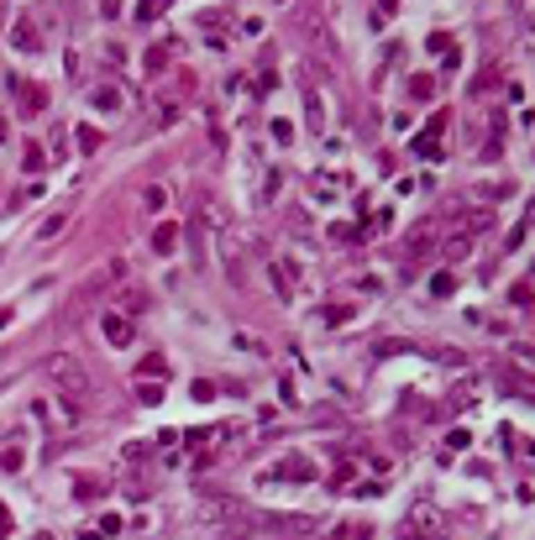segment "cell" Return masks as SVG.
<instances>
[{"instance_id": "7a4b0ae2", "label": "cell", "mask_w": 535, "mask_h": 540, "mask_svg": "<svg viewBox=\"0 0 535 540\" xmlns=\"http://www.w3.org/2000/svg\"><path fill=\"white\" fill-rule=\"evenodd\" d=\"M116 283H126V262H121V258H116V262H105L100 273H90V278H84L79 289H74V315H79V310H90V305L100 299V294L116 289Z\"/></svg>"}, {"instance_id": "9a60e30c", "label": "cell", "mask_w": 535, "mask_h": 540, "mask_svg": "<svg viewBox=\"0 0 535 540\" xmlns=\"http://www.w3.org/2000/svg\"><path fill=\"white\" fill-rule=\"evenodd\" d=\"M189 394H194L200 404H210V399H215V383H205V378H194V388H189Z\"/></svg>"}, {"instance_id": "5b68a950", "label": "cell", "mask_w": 535, "mask_h": 540, "mask_svg": "<svg viewBox=\"0 0 535 540\" xmlns=\"http://www.w3.org/2000/svg\"><path fill=\"white\" fill-rule=\"evenodd\" d=\"M273 478H284V482H309V478H315V467H309L305 457H284V462L273 467Z\"/></svg>"}, {"instance_id": "8992f818", "label": "cell", "mask_w": 535, "mask_h": 540, "mask_svg": "<svg viewBox=\"0 0 535 540\" xmlns=\"http://www.w3.org/2000/svg\"><path fill=\"white\" fill-rule=\"evenodd\" d=\"M90 106L95 110H121V90L116 84H100V90H90Z\"/></svg>"}, {"instance_id": "277c9868", "label": "cell", "mask_w": 535, "mask_h": 540, "mask_svg": "<svg viewBox=\"0 0 535 540\" xmlns=\"http://www.w3.org/2000/svg\"><path fill=\"white\" fill-rule=\"evenodd\" d=\"M100 330H105V341H110V346H131V336H137V326H131L126 315H116V310L105 315V326H100Z\"/></svg>"}, {"instance_id": "ba28073f", "label": "cell", "mask_w": 535, "mask_h": 540, "mask_svg": "<svg viewBox=\"0 0 535 540\" xmlns=\"http://www.w3.org/2000/svg\"><path fill=\"white\" fill-rule=\"evenodd\" d=\"M37 42H42V37H37V26H32V22L16 26V47H22V53H37Z\"/></svg>"}, {"instance_id": "52a82bcc", "label": "cell", "mask_w": 535, "mask_h": 540, "mask_svg": "<svg viewBox=\"0 0 535 540\" xmlns=\"http://www.w3.org/2000/svg\"><path fill=\"white\" fill-rule=\"evenodd\" d=\"M173 247H178V231H173V226H158V231H153V252H163V258H168Z\"/></svg>"}, {"instance_id": "e0dca14e", "label": "cell", "mask_w": 535, "mask_h": 540, "mask_svg": "<svg viewBox=\"0 0 535 540\" xmlns=\"http://www.w3.org/2000/svg\"><path fill=\"white\" fill-rule=\"evenodd\" d=\"M11 535V514H6V504H0V540Z\"/></svg>"}, {"instance_id": "3957f363", "label": "cell", "mask_w": 535, "mask_h": 540, "mask_svg": "<svg viewBox=\"0 0 535 540\" xmlns=\"http://www.w3.org/2000/svg\"><path fill=\"white\" fill-rule=\"evenodd\" d=\"M430 247H436V221H420L415 231H409V242H405V258L415 262V258H425Z\"/></svg>"}, {"instance_id": "d6986e66", "label": "cell", "mask_w": 535, "mask_h": 540, "mask_svg": "<svg viewBox=\"0 0 535 540\" xmlns=\"http://www.w3.org/2000/svg\"><path fill=\"white\" fill-rule=\"evenodd\" d=\"M0 142H6V116H0Z\"/></svg>"}, {"instance_id": "9c48e42d", "label": "cell", "mask_w": 535, "mask_h": 540, "mask_svg": "<svg viewBox=\"0 0 535 540\" xmlns=\"http://www.w3.org/2000/svg\"><path fill=\"white\" fill-rule=\"evenodd\" d=\"M467 252H473V236H452V242H446V262H457V258H467Z\"/></svg>"}, {"instance_id": "7c38bea8", "label": "cell", "mask_w": 535, "mask_h": 540, "mask_svg": "<svg viewBox=\"0 0 535 540\" xmlns=\"http://www.w3.org/2000/svg\"><path fill=\"white\" fill-rule=\"evenodd\" d=\"M79 147H84V153H95V147H100V131H95V126H79Z\"/></svg>"}, {"instance_id": "8fae6325", "label": "cell", "mask_w": 535, "mask_h": 540, "mask_svg": "<svg viewBox=\"0 0 535 540\" xmlns=\"http://www.w3.org/2000/svg\"><path fill=\"white\" fill-rule=\"evenodd\" d=\"M142 378H168V362H163V357H147V362H142Z\"/></svg>"}, {"instance_id": "5bb4252c", "label": "cell", "mask_w": 535, "mask_h": 540, "mask_svg": "<svg viewBox=\"0 0 535 540\" xmlns=\"http://www.w3.org/2000/svg\"><path fill=\"white\" fill-rule=\"evenodd\" d=\"M137 399H142V404H158V399H163V388H158V383H137Z\"/></svg>"}, {"instance_id": "6da1fadb", "label": "cell", "mask_w": 535, "mask_h": 540, "mask_svg": "<svg viewBox=\"0 0 535 540\" xmlns=\"http://www.w3.org/2000/svg\"><path fill=\"white\" fill-rule=\"evenodd\" d=\"M48 373L58 378L63 399H69V394H74V399H90V394H95V378L84 373V362H79V357H74V352H58V357H53V362H48Z\"/></svg>"}, {"instance_id": "4fadbf2b", "label": "cell", "mask_w": 535, "mask_h": 540, "mask_svg": "<svg viewBox=\"0 0 535 540\" xmlns=\"http://www.w3.org/2000/svg\"><path fill=\"white\" fill-rule=\"evenodd\" d=\"M142 310H147V294L131 289V294H126V320H131V315H142Z\"/></svg>"}, {"instance_id": "ac0fdd59", "label": "cell", "mask_w": 535, "mask_h": 540, "mask_svg": "<svg viewBox=\"0 0 535 540\" xmlns=\"http://www.w3.org/2000/svg\"><path fill=\"white\" fill-rule=\"evenodd\" d=\"M79 540H105V535H100V530H90V535H79Z\"/></svg>"}, {"instance_id": "30bf717a", "label": "cell", "mask_w": 535, "mask_h": 540, "mask_svg": "<svg viewBox=\"0 0 535 540\" xmlns=\"http://www.w3.org/2000/svg\"><path fill=\"white\" fill-rule=\"evenodd\" d=\"M63 226H69V215H63V210H58V215H48V221L37 226V236H42V242H53V236H58V231H63Z\"/></svg>"}, {"instance_id": "2e32d148", "label": "cell", "mask_w": 535, "mask_h": 540, "mask_svg": "<svg viewBox=\"0 0 535 540\" xmlns=\"http://www.w3.org/2000/svg\"><path fill=\"white\" fill-rule=\"evenodd\" d=\"M22 94H26V110H42V106H48V100H42V90H37V84H26Z\"/></svg>"}]
</instances>
